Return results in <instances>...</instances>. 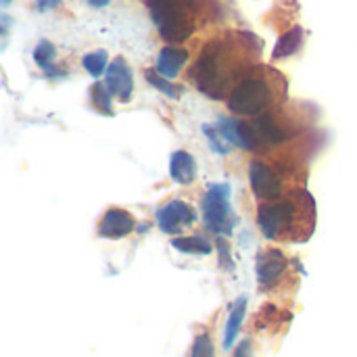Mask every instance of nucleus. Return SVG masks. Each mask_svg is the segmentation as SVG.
Here are the masks:
<instances>
[{
	"mask_svg": "<svg viewBox=\"0 0 357 357\" xmlns=\"http://www.w3.org/2000/svg\"><path fill=\"white\" fill-rule=\"evenodd\" d=\"M234 357H253V347H251V341L245 339L238 343V347L234 349Z\"/></svg>",
	"mask_w": 357,
	"mask_h": 357,
	"instance_id": "b1692460",
	"label": "nucleus"
},
{
	"mask_svg": "<svg viewBox=\"0 0 357 357\" xmlns=\"http://www.w3.org/2000/svg\"><path fill=\"white\" fill-rule=\"evenodd\" d=\"M218 249H220V257H222V266H224V270H232L234 268V264L230 261V249H228V245L222 241V238H218Z\"/></svg>",
	"mask_w": 357,
	"mask_h": 357,
	"instance_id": "5701e85b",
	"label": "nucleus"
},
{
	"mask_svg": "<svg viewBox=\"0 0 357 357\" xmlns=\"http://www.w3.org/2000/svg\"><path fill=\"white\" fill-rule=\"evenodd\" d=\"M155 218H157V226L165 234H180L182 230L190 228L197 222V213L192 211V207L180 199H174L163 207H159Z\"/></svg>",
	"mask_w": 357,
	"mask_h": 357,
	"instance_id": "0eeeda50",
	"label": "nucleus"
},
{
	"mask_svg": "<svg viewBox=\"0 0 357 357\" xmlns=\"http://www.w3.org/2000/svg\"><path fill=\"white\" fill-rule=\"evenodd\" d=\"M92 8H102V6H107L111 0H86Z\"/></svg>",
	"mask_w": 357,
	"mask_h": 357,
	"instance_id": "a878e982",
	"label": "nucleus"
},
{
	"mask_svg": "<svg viewBox=\"0 0 357 357\" xmlns=\"http://www.w3.org/2000/svg\"><path fill=\"white\" fill-rule=\"evenodd\" d=\"M144 77H146V82L153 86V88H157L161 94H165V96H169V98H178L180 94H182V88L180 86H176V84H172L167 77H163L157 69H144Z\"/></svg>",
	"mask_w": 357,
	"mask_h": 357,
	"instance_id": "6ab92c4d",
	"label": "nucleus"
},
{
	"mask_svg": "<svg viewBox=\"0 0 357 357\" xmlns=\"http://www.w3.org/2000/svg\"><path fill=\"white\" fill-rule=\"evenodd\" d=\"M59 2H61V0H36V8H38L40 13H44V10H50V8H54Z\"/></svg>",
	"mask_w": 357,
	"mask_h": 357,
	"instance_id": "393cba45",
	"label": "nucleus"
},
{
	"mask_svg": "<svg viewBox=\"0 0 357 357\" xmlns=\"http://www.w3.org/2000/svg\"><path fill=\"white\" fill-rule=\"evenodd\" d=\"M257 226L266 238L303 243L312 236L316 226V203L310 192L293 190L280 201L261 203Z\"/></svg>",
	"mask_w": 357,
	"mask_h": 357,
	"instance_id": "f03ea898",
	"label": "nucleus"
},
{
	"mask_svg": "<svg viewBox=\"0 0 357 357\" xmlns=\"http://www.w3.org/2000/svg\"><path fill=\"white\" fill-rule=\"evenodd\" d=\"M261 42L249 31H228L207 42L190 71L195 86L209 98H228L232 88L257 65Z\"/></svg>",
	"mask_w": 357,
	"mask_h": 357,
	"instance_id": "f257e3e1",
	"label": "nucleus"
},
{
	"mask_svg": "<svg viewBox=\"0 0 357 357\" xmlns=\"http://www.w3.org/2000/svg\"><path fill=\"white\" fill-rule=\"evenodd\" d=\"M169 176L182 186L192 184L195 178H197V161H195V157L190 153H186V151H176L169 157Z\"/></svg>",
	"mask_w": 357,
	"mask_h": 357,
	"instance_id": "ddd939ff",
	"label": "nucleus"
},
{
	"mask_svg": "<svg viewBox=\"0 0 357 357\" xmlns=\"http://www.w3.org/2000/svg\"><path fill=\"white\" fill-rule=\"evenodd\" d=\"M54 54L56 50L48 40H40L33 48V61L40 69L46 71V75H54Z\"/></svg>",
	"mask_w": 357,
	"mask_h": 357,
	"instance_id": "a211bd4d",
	"label": "nucleus"
},
{
	"mask_svg": "<svg viewBox=\"0 0 357 357\" xmlns=\"http://www.w3.org/2000/svg\"><path fill=\"white\" fill-rule=\"evenodd\" d=\"M249 182L253 188V195L261 203H272L284 199V180L282 176L266 161L253 159L249 163Z\"/></svg>",
	"mask_w": 357,
	"mask_h": 357,
	"instance_id": "423d86ee",
	"label": "nucleus"
},
{
	"mask_svg": "<svg viewBox=\"0 0 357 357\" xmlns=\"http://www.w3.org/2000/svg\"><path fill=\"white\" fill-rule=\"evenodd\" d=\"M301 46H303V27L301 25H295L289 31H284L280 36V40L276 42L274 52H272V61L289 59V56L297 54L301 50Z\"/></svg>",
	"mask_w": 357,
	"mask_h": 357,
	"instance_id": "4468645a",
	"label": "nucleus"
},
{
	"mask_svg": "<svg viewBox=\"0 0 357 357\" xmlns=\"http://www.w3.org/2000/svg\"><path fill=\"white\" fill-rule=\"evenodd\" d=\"M172 247L178 249L180 253H188V255H209L213 251L211 243L205 236H182V238H174Z\"/></svg>",
	"mask_w": 357,
	"mask_h": 357,
	"instance_id": "dca6fc26",
	"label": "nucleus"
},
{
	"mask_svg": "<svg viewBox=\"0 0 357 357\" xmlns=\"http://www.w3.org/2000/svg\"><path fill=\"white\" fill-rule=\"evenodd\" d=\"M289 270V259L280 249H261L257 255V280L264 289L276 287Z\"/></svg>",
	"mask_w": 357,
	"mask_h": 357,
	"instance_id": "1a4fd4ad",
	"label": "nucleus"
},
{
	"mask_svg": "<svg viewBox=\"0 0 357 357\" xmlns=\"http://www.w3.org/2000/svg\"><path fill=\"white\" fill-rule=\"evenodd\" d=\"M245 314H247V297H238L230 310V316H228V322H226V331H224V347L230 349L234 345V339L241 331V324L245 320Z\"/></svg>",
	"mask_w": 357,
	"mask_h": 357,
	"instance_id": "2eb2a0df",
	"label": "nucleus"
},
{
	"mask_svg": "<svg viewBox=\"0 0 357 357\" xmlns=\"http://www.w3.org/2000/svg\"><path fill=\"white\" fill-rule=\"evenodd\" d=\"M113 94H111V90L107 88V84L105 82H96V84H92L90 86V100H92V105H94V109L98 111V113H102V115H113Z\"/></svg>",
	"mask_w": 357,
	"mask_h": 357,
	"instance_id": "f3484780",
	"label": "nucleus"
},
{
	"mask_svg": "<svg viewBox=\"0 0 357 357\" xmlns=\"http://www.w3.org/2000/svg\"><path fill=\"white\" fill-rule=\"evenodd\" d=\"M10 2H13V0H0V4H2V6H8Z\"/></svg>",
	"mask_w": 357,
	"mask_h": 357,
	"instance_id": "bb28decb",
	"label": "nucleus"
},
{
	"mask_svg": "<svg viewBox=\"0 0 357 357\" xmlns=\"http://www.w3.org/2000/svg\"><path fill=\"white\" fill-rule=\"evenodd\" d=\"M287 96V79L280 71L255 65L245 73V77L232 88L228 109L238 117H261L270 113Z\"/></svg>",
	"mask_w": 357,
	"mask_h": 357,
	"instance_id": "7ed1b4c3",
	"label": "nucleus"
},
{
	"mask_svg": "<svg viewBox=\"0 0 357 357\" xmlns=\"http://www.w3.org/2000/svg\"><path fill=\"white\" fill-rule=\"evenodd\" d=\"M186 61H188V50L178 48V46H165V48H161V52L157 56V71L163 77L174 79L180 75Z\"/></svg>",
	"mask_w": 357,
	"mask_h": 357,
	"instance_id": "f8f14e48",
	"label": "nucleus"
},
{
	"mask_svg": "<svg viewBox=\"0 0 357 357\" xmlns=\"http://www.w3.org/2000/svg\"><path fill=\"white\" fill-rule=\"evenodd\" d=\"M190 357H215V347H213V341L207 333H201L195 343H192V349H190Z\"/></svg>",
	"mask_w": 357,
	"mask_h": 357,
	"instance_id": "4be33fe9",
	"label": "nucleus"
},
{
	"mask_svg": "<svg viewBox=\"0 0 357 357\" xmlns=\"http://www.w3.org/2000/svg\"><path fill=\"white\" fill-rule=\"evenodd\" d=\"M149 13L167 42H184L192 36L195 23V0H149Z\"/></svg>",
	"mask_w": 357,
	"mask_h": 357,
	"instance_id": "20e7f679",
	"label": "nucleus"
},
{
	"mask_svg": "<svg viewBox=\"0 0 357 357\" xmlns=\"http://www.w3.org/2000/svg\"><path fill=\"white\" fill-rule=\"evenodd\" d=\"M201 218L209 232L215 236H230L238 224L234 211L230 209V186L226 182L209 184L201 201Z\"/></svg>",
	"mask_w": 357,
	"mask_h": 357,
	"instance_id": "39448f33",
	"label": "nucleus"
},
{
	"mask_svg": "<svg viewBox=\"0 0 357 357\" xmlns=\"http://www.w3.org/2000/svg\"><path fill=\"white\" fill-rule=\"evenodd\" d=\"M134 226H136V220L130 211L113 207V209L105 211V215L98 224V236L111 238V241L126 238L134 230Z\"/></svg>",
	"mask_w": 357,
	"mask_h": 357,
	"instance_id": "9b49d317",
	"label": "nucleus"
},
{
	"mask_svg": "<svg viewBox=\"0 0 357 357\" xmlns=\"http://www.w3.org/2000/svg\"><path fill=\"white\" fill-rule=\"evenodd\" d=\"M82 65H84V69L92 75V77H100L102 73H107V69H109V54H107V50H94V52H90V54H86L84 59H82Z\"/></svg>",
	"mask_w": 357,
	"mask_h": 357,
	"instance_id": "aec40b11",
	"label": "nucleus"
},
{
	"mask_svg": "<svg viewBox=\"0 0 357 357\" xmlns=\"http://www.w3.org/2000/svg\"><path fill=\"white\" fill-rule=\"evenodd\" d=\"M213 126L220 130V134L230 146H236L243 151H257L259 138H257L253 123H247L238 117H218Z\"/></svg>",
	"mask_w": 357,
	"mask_h": 357,
	"instance_id": "6e6552de",
	"label": "nucleus"
},
{
	"mask_svg": "<svg viewBox=\"0 0 357 357\" xmlns=\"http://www.w3.org/2000/svg\"><path fill=\"white\" fill-rule=\"evenodd\" d=\"M203 134H205V138L209 140V146H211V151H213L215 155H228V153H230V144L224 140V136L220 134V130H218L215 126L205 123V126H203Z\"/></svg>",
	"mask_w": 357,
	"mask_h": 357,
	"instance_id": "412c9836",
	"label": "nucleus"
},
{
	"mask_svg": "<svg viewBox=\"0 0 357 357\" xmlns=\"http://www.w3.org/2000/svg\"><path fill=\"white\" fill-rule=\"evenodd\" d=\"M105 84H107V88L111 90V94H113L117 100L130 102L132 92H134V77H132V69H130V65L126 63V59L117 56V59L109 65V69H107V73H105Z\"/></svg>",
	"mask_w": 357,
	"mask_h": 357,
	"instance_id": "9d476101",
	"label": "nucleus"
}]
</instances>
